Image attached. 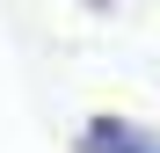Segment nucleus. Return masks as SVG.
<instances>
[{
	"instance_id": "f257e3e1",
	"label": "nucleus",
	"mask_w": 160,
	"mask_h": 153,
	"mask_svg": "<svg viewBox=\"0 0 160 153\" xmlns=\"http://www.w3.org/2000/svg\"><path fill=\"white\" fill-rule=\"evenodd\" d=\"M88 153H160V139L153 131H138V124H124V117H102V124H88V139H80Z\"/></svg>"
}]
</instances>
